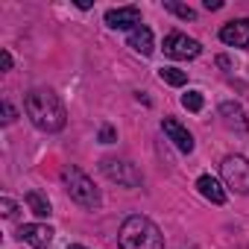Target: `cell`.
<instances>
[{"mask_svg": "<svg viewBox=\"0 0 249 249\" xmlns=\"http://www.w3.org/2000/svg\"><path fill=\"white\" fill-rule=\"evenodd\" d=\"M24 111L33 120V126L41 129V132H62L65 123H68L65 103L50 88H33L24 97Z\"/></svg>", "mask_w": 249, "mask_h": 249, "instance_id": "cell-1", "label": "cell"}, {"mask_svg": "<svg viewBox=\"0 0 249 249\" xmlns=\"http://www.w3.org/2000/svg\"><path fill=\"white\" fill-rule=\"evenodd\" d=\"M117 243L120 249H164V234L150 217L132 214L123 220L117 231Z\"/></svg>", "mask_w": 249, "mask_h": 249, "instance_id": "cell-2", "label": "cell"}, {"mask_svg": "<svg viewBox=\"0 0 249 249\" xmlns=\"http://www.w3.org/2000/svg\"><path fill=\"white\" fill-rule=\"evenodd\" d=\"M62 185H65L68 196H71L76 205H82V208H88V211H94V208L103 205V196H100L97 185H94V182L88 179V173H82L76 164L62 167Z\"/></svg>", "mask_w": 249, "mask_h": 249, "instance_id": "cell-3", "label": "cell"}, {"mask_svg": "<svg viewBox=\"0 0 249 249\" xmlns=\"http://www.w3.org/2000/svg\"><path fill=\"white\" fill-rule=\"evenodd\" d=\"M100 170H103V176L108 182H117L123 188H141V182H144L141 170L132 161H126V159H103Z\"/></svg>", "mask_w": 249, "mask_h": 249, "instance_id": "cell-4", "label": "cell"}, {"mask_svg": "<svg viewBox=\"0 0 249 249\" xmlns=\"http://www.w3.org/2000/svg\"><path fill=\"white\" fill-rule=\"evenodd\" d=\"M220 176L234 194H249V161L243 156H226L220 164Z\"/></svg>", "mask_w": 249, "mask_h": 249, "instance_id": "cell-5", "label": "cell"}, {"mask_svg": "<svg viewBox=\"0 0 249 249\" xmlns=\"http://www.w3.org/2000/svg\"><path fill=\"white\" fill-rule=\"evenodd\" d=\"M202 53V44L196 38H188L185 33H170L164 38V56L170 59H196Z\"/></svg>", "mask_w": 249, "mask_h": 249, "instance_id": "cell-6", "label": "cell"}, {"mask_svg": "<svg viewBox=\"0 0 249 249\" xmlns=\"http://www.w3.org/2000/svg\"><path fill=\"white\" fill-rule=\"evenodd\" d=\"M106 27L111 30H135L141 27V9L138 6H120V9H108L106 12Z\"/></svg>", "mask_w": 249, "mask_h": 249, "instance_id": "cell-7", "label": "cell"}, {"mask_svg": "<svg viewBox=\"0 0 249 249\" xmlns=\"http://www.w3.org/2000/svg\"><path fill=\"white\" fill-rule=\"evenodd\" d=\"M18 240L30 243L33 249H47L53 243V229L44 226V223H24L18 229Z\"/></svg>", "mask_w": 249, "mask_h": 249, "instance_id": "cell-8", "label": "cell"}, {"mask_svg": "<svg viewBox=\"0 0 249 249\" xmlns=\"http://www.w3.org/2000/svg\"><path fill=\"white\" fill-rule=\"evenodd\" d=\"M161 129H164V135L176 144V150H179V153H185V156H191V153H194V147H196V144H194V135L182 126L179 120L164 117V120H161Z\"/></svg>", "mask_w": 249, "mask_h": 249, "instance_id": "cell-9", "label": "cell"}, {"mask_svg": "<svg viewBox=\"0 0 249 249\" xmlns=\"http://www.w3.org/2000/svg\"><path fill=\"white\" fill-rule=\"evenodd\" d=\"M220 41L229 44V47H249V18L229 21L220 30Z\"/></svg>", "mask_w": 249, "mask_h": 249, "instance_id": "cell-10", "label": "cell"}, {"mask_svg": "<svg viewBox=\"0 0 249 249\" xmlns=\"http://www.w3.org/2000/svg\"><path fill=\"white\" fill-rule=\"evenodd\" d=\"M126 44L135 50V53H141V56H150L153 53V33H150V27H135L129 36H126Z\"/></svg>", "mask_w": 249, "mask_h": 249, "instance_id": "cell-11", "label": "cell"}, {"mask_svg": "<svg viewBox=\"0 0 249 249\" xmlns=\"http://www.w3.org/2000/svg\"><path fill=\"white\" fill-rule=\"evenodd\" d=\"M196 191H199L208 202H214V205H223V202H226V191H223L220 182H217L214 176H208V173L196 179Z\"/></svg>", "mask_w": 249, "mask_h": 249, "instance_id": "cell-12", "label": "cell"}, {"mask_svg": "<svg viewBox=\"0 0 249 249\" xmlns=\"http://www.w3.org/2000/svg\"><path fill=\"white\" fill-rule=\"evenodd\" d=\"M220 117L229 123L231 129H240V132L249 129V120H246V114H243V108H240L237 103H223V106H220Z\"/></svg>", "mask_w": 249, "mask_h": 249, "instance_id": "cell-13", "label": "cell"}, {"mask_svg": "<svg viewBox=\"0 0 249 249\" xmlns=\"http://www.w3.org/2000/svg\"><path fill=\"white\" fill-rule=\"evenodd\" d=\"M27 205H30V211H33L36 217H50V214H53L50 199H47L41 191H30V194H27Z\"/></svg>", "mask_w": 249, "mask_h": 249, "instance_id": "cell-14", "label": "cell"}, {"mask_svg": "<svg viewBox=\"0 0 249 249\" xmlns=\"http://www.w3.org/2000/svg\"><path fill=\"white\" fill-rule=\"evenodd\" d=\"M159 79L167 82V85H176V88H179V85L188 82V73L179 71V68H161V71H159Z\"/></svg>", "mask_w": 249, "mask_h": 249, "instance_id": "cell-15", "label": "cell"}, {"mask_svg": "<svg viewBox=\"0 0 249 249\" xmlns=\"http://www.w3.org/2000/svg\"><path fill=\"white\" fill-rule=\"evenodd\" d=\"M164 9H167V12H173V15H179L182 21H194V18H196V12H194L191 6H185V3H176V0H167V3H164Z\"/></svg>", "mask_w": 249, "mask_h": 249, "instance_id": "cell-16", "label": "cell"}, {"mask_svg": "<svg viewBox=\"0 0 249 249\" xmlns=\"http://www.w3.org/2000/svg\"><path fill=\"white\" fill-rule=\"evenodd\" d=\"M182 106H185L188 111H199V108H202V94H199V91H188V94H182Z\"/></svg>", "mask_w": 249, "mask_h": 249, "instance_id": "cell-17", "label": "cell"}, {"mask_svg": "<svg viewBox=\"0 0 249 249\" xmlns=\"http://www.w3.org/2000/svg\"><path fill=\"white\" fill-rule=\"evenodd\" d=\"M0 214H3V217H15L18 214V205L9 196H3V199H0Z\"/></svg>", "mask_w": 249, "mask_h": 249, "instance_id": "cell-18", "label": "cell"}, {"mask_svg": "<svg viewBox=\"0 0 249 249\" xmlns=\"http://www.w3.org/2000/svg\"><path fill=\"white\" fill-rule=\"evenodd\" d=\"M114 138H117V132H114L111 126H103V129H100V144H111Z\"/></svg>", "mask_w": 249, "mask_h": 249, "instance_id": "cell-19", "label": "cell"}, {"mask_svg": "<svg viewBox=\"0 0 249 249\" xmlns=\"http://www.w3.org/2000/svg\"><path fill=\"white\" fill-rule=\"evenodd\" d=\"M15 120V108L9 103H3V123H12Z\"/></svg>", "mask_w": 249, "mask_h": 249, "instance_id": "cell-20", "label": "cell"}, {"mask_svg": "<svg viewBox=\"0 0 249 249\" xmlns=\"http://www.w3.org/2000/svg\"><path fill=\"white\" fill-rule=\"evenodd\" d=\"M0 65H3V71H9V68H12V53H9V50L0 53Z\"/></svg>", "mask_w": 249, "mask_h": 249, "instance_id": "cell-21", "label": "cell"}, {"mask_svg": "<svg viewBox=\"0 0 249 249\" xmlns=\"http://www.w3.org/2000/svg\"><path fill=\"white\" fill-rule=\"evenodd\" d=\"M205 9L214 12V9H223V3H220V0H205Z\"/></svg>", "mask_w": 249, "mask_h": 249, "instance_id": "cell-22", "label": "cell"}, {"mask_svg": "<svg viewBox=\"0 0 249 249\" xmlns=\"http://www.w3.org/2000/svg\"><path fill=\"white\" fill-rule=\"evenodd\" d=\"M68 249H85V246H79V243H68Z\"/></svg>", "mask_w": 249, "mask_h": 249, "instance_id": "cell-23", "label": "cell"}]
</instances>
